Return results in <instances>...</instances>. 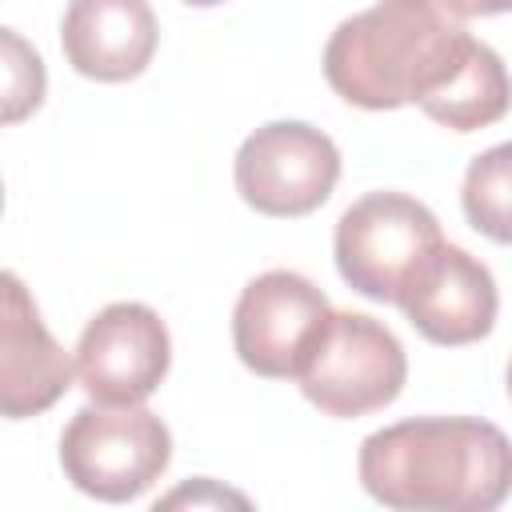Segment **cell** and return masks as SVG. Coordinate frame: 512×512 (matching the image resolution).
<instances>
[{
    "mask_svg": "<svg viewBox=\"0 0 512 512\" xmlns=\"http://www.w3.org/2000/svg\"><path fill=\"white\" fill-rule=\"evenodd\" d=\"M360 484L384 508L492 512L512 492V440L480 416H416L360 444Z\"/></svg>",
    "mask_w": 512,
    "mask_h": 512,
    "instance_id": "cell-1",
    "label": "cell"
},
{
    "mask_svg": "<svg viewBox=\"0 0 512 512\" xmlns=\"http://www.w3.org/2000/svg\"><path fill=\"white\" fill-rule=\"evenodd\" d=\"M476 36L444 0H376L336 24L324 44L332 92L368 112L436 96L472 56Z\"/></svg>",
    "mask_w": 512,
    "mask_h": 512,
    "instance_id": "cell-2",
    "label": "cell"
},
{
    "mask_svg": "<svg viewBox=\"0 0 512 512\" xmlns=\"http://www.w3.org/2000/svg\"><path fill=\"white\" fill-rule=\"evenodd\" d=\"M440 244V220L428 204L404 192H368L336 220L332 252L336 272L352 292L396 304Z\"/></svg>",
    "mask_w": 512,
    "mask_h": 512,
    "instance_id": "cell-3",
    "label": "cell"
},
{
    "mask_svg": "<svg viewBox=\"0 0 512 512\" xmlns=\"http://www.w3.org/2000/svg\"><path fill=\"white\" fill-rule=\"evenodd\" d=\"M172 460V432L168 424L132 404V408H112V404H88L80 408L64 436H60V468L92 500L104 504H124L144 496L168 468Z\"/></svg>",
    "mask_w": 512,
    "mask_h": 512,
    "instance_id": "cell-4",
    "label": "cell"
},
{
    "mask_svg": "<svg viewBox=\"0 0 512 512\" xmlns=\"http://www.w3.org/2000/svg\"><path fill=\"white\" fill-rule=\"evenodd\" d=\"M308 404L324 416L356 420L376 408H388L404 380L408 356L392 328L364 312H332L316 352L296 376Z\"/></svg>",
    "mask_w": 512,
    "mask_h": 512,
    "instance_id": "cell-5",
    "label": "cell"
},
{
    "mask_svg": "<svg viewBox=\"0 0 512 512\" xmlns=\"http://www.w3.org/2000/svg\"><path fill=\"white\" fill-rule=\"evenodd\" d=\"M332 320L328 296L300 272L272 268L244 284L232 308V344L248 372L296 380Z\"/></svg>",
    "mask_w": 512,
    "mask_h": 512,
    "instance_id": "cell-6",
    "label": "cell"
},
{
    "mask_svg": "<svg viewBox=\"0 0 512 512\" xmlns=\"http://www.w3.org/2000/svg\"><path fill=\"white\" fill-rule=\"evenodd\" d=\"M232 176L260 216H308L340 180V148L304 120H272L240 144Z\"/></svg>",
    "mask_w": 512,
    "mask_h": 512,
    "instance_id": "cell-7",
    "label": "cell"
},
{
    "mask_svg": "<svg viewBox=\"0 0 512 512\" xmlns=\"http://www.w3.org/2000/svg\"><path fill=\"white\" fill-rule=\"evenodd\" d=\"M172 364V340L164 320L136 300H116L100 308L76 344L80 388L96 404L132 408L144 404Z\"/></svg>",
    "mask_w": 512,
    "mask_h": 512,
    "instance_id": "cell-8",
    "label": "cell"
},
{
    "mask_svg": "<svg viewBox=\"0 0 512 512\" xmlns=\"http://www.w3.org/2000/svg\"><path fill=\"white\" fill-rule=\"evenodd\" d=\"M396 304L424 340L456 348V344H476L492 332L500 296L488 264H480L472 252L456 244H440Z\"/></svg>",
    "mask_w": 512,
    "mask_h": 512,
    "instance_id": "cell-9",
    "label": "cell"
},
{
    "mask_svg": "<svg viewBox=\"0 0 512 512\" xmlns=\"http://www.w3.org/2000/svg\"><path fill=\"white\" fill-rule=\"evenodd\" d=\"M72 388V360L40 320L36 300L16 272H4L0 324V412L8 420L40 416Z\"/></svg>",
    "mask_w": 512,
    "mask_h": 512,
    "instance_id": "cell-10",
    "label": "cell"
},
{
    "mask_svg": "<svg viewBox=\"0 0 512 512\" xmlns=\"http://www.w3.org/2000/svg\"><path fill=\"white\" fill-rule=\"evenodd\" d=\"M156 16L148 0H68L60 24L64 60L100 84L136 80L156 56Z\"/></svg>",
    "mask_w": 512,
    "mask_h": 512,
    "instance_id": "cell-11",
    "label": "cell"
},
{
    "mask_svg": "<svg viewBox=\"0 0 512 512\" xmlns=\"http://www.w3.org/2000/svg\"><path fill=\"white\" fill-rule=\"evenodd\" d=\"M420 108L452 132H476V128L496 124L512 108V80H508L504 60L488 44L476 40L464 68L436 96H428Z\"/></svg>",
    "mask_w": 512,
    "mask_h": 512,
    "instance_id": "cell-12",
    "label": "cell"
},
{
    "mask_svg": "<svg viewBox=\"0 0 512 512\" xmlns=\"http://www.w3.org/2000/svg\"><path fill=\"white\" fill-rule=\"evenodd\" d=\"M460 204L480 236L496 244H512V140L480 152L468 164L460 184Z\"/></svg>",
    "mask_w": 512,
    "mask_h": 512,
    "instance_id": "cell-13",
    "label": "cell"
},
{
    "mask_svg": "<svg viewBox=\"0 0 512 512\" xmlns=\"http://www.w3.org/2000/svg\"><path fill=\"white\" fill-rule=\"evenodd\" d=\"M4 72H8V88H4V120L16 124L28 112L40 108L44 100V64L40 56L12 32L4 28Z\"/></svg>",
    "mask_w": 512,
    "mask_h": 512,
    "instance_id": "cell-14",
    "label": "cell"
},
{
    "mask_svg": "<svg viewBox=\"0 0 512 512\" xmlns=\"http://www.w3.org/2000/svg\"><path fill=\"white\" fill-rule=\"evenodd\" d=\"M456 16H500L512 12V0H444Z\"/></svg>",
    "mask_w": 512,
    "mask_h": 512,
    "instance_id": "cell-15",
    "label": "cell"
},
{
    "mask_svg": "<svg viewBox=\"0 0 512 512\" xmlns=\"http://www.w3.org/2000/svg\"><path fill=\"white\" fill-rule=\"evenodd\" d=\"M184 4H192V8H212V4H224V0H184Z\"/></svg>",
    "mask_w": 512,
    "mask_h": 512,
    "instance_id": "cell-16",
    "label": "cell"
},
{
    "mask_svg": "<svg viewBox=\"0 0 512 512\" xmlns=\"http://www.w3.org/2000/svg\"><path fill=\"white\" fill-rule=\"evenodd\" d=\"M508 396H512V360H508Z\"/></svg>",
    "mask_w": 512,
    "mask_h": 512,
    "instance_id": "cell-17",
    "label": "cell"
}]
</instances>
